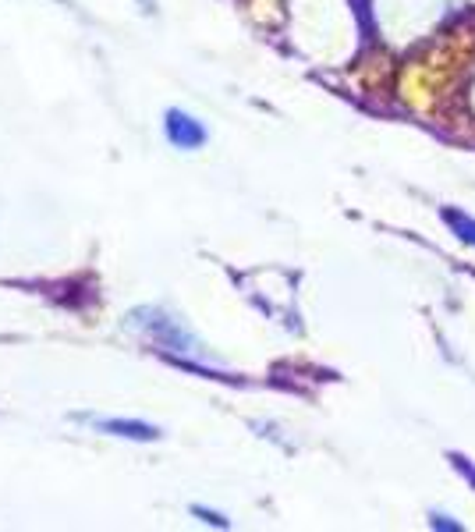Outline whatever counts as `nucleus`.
Returning <instances> with one entry per match:
<instances>
[{
	"label": "nucleus",
	"instance_id": "nucleus-1",
	"mask_svg": "<svg viewBox=\"0 0 475 532\" xmlns=\"http://www.w3.org/2000/svg\"><path fill=\"white\" fill-rule=\"evenodd\" d=\"M132 327H139L142 334H149L156 345H164L167 352H195V341L181 330V323H174L171 316H164L160 309H135L132 313Z\"/></svg>",
	"mask_w": 475,
	"mask_h": 532
},
{
	"label": "nucleus",
	"instance_id": "nucleus-2",
	"mask_svg": "<svg viewBox=\"0 0 475 532\" xmlns=\"http://www.w3.org/2000/svg\"><path fill=\"white\" fill-rule=\"evenodd\" d=\"M167 139L178 149H199L210 135H206V128L195 118H188L181 110H167Z\"/></svg>",
	"mask_w": 475,
	"mask_h": 532
},
{
	"label": "nucleus",
	"instance_id": "nucleus-3",
	"mask_svg": "<svg viewBox=\"0 0 475 532\" xmlns=\"http://www.w3.org/2000/svg\"><path fill=\"white\" fill-rule=\"evenodd\" d=\"M93 430L110 433V437H128V440H156L160 430L149 423H135V419H96V415H82Z\"/></svg>",
	"mask_w": 475,
	"mask_h": 532
},
{
	"label": "nucleus",
	"instance_id": "nucleus-4",
	"mask_svg": "<svg viewBox=\"0 0 475 532\" xmlns=\"http://www.w3.org/2000/svg\"><path fill=\"white\" fill-rule=\"evenodd\" d=\"M444 220L454 227V235H458L461 242H472V245H475V220L461 217V213H454V210H447V213H444Z\"/></svg>",
	"mask_w": 475,
	"mask_h": 532
},
{
	"label": "nucleus",
	"instance_id": "nucleus-5",
	"mask_svg": "<svg viewBox=\"0 0 475 532\" xmlns=\"http://www.w3.org/2000/svg\"><path fill=\"white\" fill-rule=\"evenodd\" d=\"M195 515L203 518V522H213V525H227V518H220V515H213V511H206V508H199V504H195Z\"/></svg>",
	"mask_w": 475,
	"mask_h": 532
}]
</instances>
